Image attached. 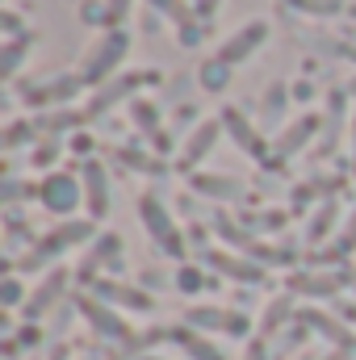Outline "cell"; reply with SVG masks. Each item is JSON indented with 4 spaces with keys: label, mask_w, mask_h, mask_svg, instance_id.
<instances>
[{
    "label": "cell",
    "mask_w": 356,
    "mask_h": 360,
    "mask_svg": "<svg viewBox=\"0 0 356 360\" xmlns=\"http://www.w3.org/2000/svg\"><path fill=\"white\" fill-rule=\"evenodd\" d=\"M319 360H348V352H340V348H331L327 356H319Z\"/></svg>",
    "instance_id": "44"
},
{
    "label": "cell",
    "mask_w": 356,
    "mask_h": 360,
    "mask_svg": "<svg viewBox=\"0 0 356 360\" xmlns=\"http://www.w3.org/2000/svg\"><path fill=\"white\" fill-rule=\"evenodd\" d=\"M265 42H268V21H248L243 30H235V34L222 42L218 59H222V63H231V68H239V63H248Z\"/></svg>",
    "instance_id": "13"
},
{
    "label": "cell",
    "mask_w": 356,
    "mask_h": 360,
    "mask_svg": "<svg viewBox=\"0 0 356 360\" xmlns=\"http://www.w3.org/2000/svg\"><path fill=\"white\" fill-rule=\"evenodd\" d=\"M214 276L218 272L201 269V264H180L177 276H172V285H177V293H184V297H197V293L214 289Z\"/></svg>",
    "instance_id": "24"
},
{
    "label": "cell",
    "mask_w": 356,
    "mask_h": 360,
    "mask_svg": "<svg viewBox=\"0 0 356 360\" xmlns=\"http://www.w3.org/2000/svg\"><path fill=\"white\" fill-rule=\"evenodd\" d=\"M80 21H84V25H109L105 0H84V4H80Z\"/></svg>",
    "instance_id": "36"
},
{
    "label": "cell",
    "mask_w": 356,
    "mask_h": 360,
    "mask_svg": "<svg viewBox=\"0 0 356 360\" xmlns=\"http://www.w3.org/2000/svg\"><path fill=\"white\" fill-rule=\"evenodd\" d=\"M184 327L201 331V335H231V340H252V314L235 310V306H218V302H201L184 310Z\"/></svg>",
    "instance_id": "3"
},
{
    "label": "cell",
    "mask_w": 356,
    "mask_h": 360,
    "mask_svg": "<svg viewBox=\"0 0 356 360\" xmlns=\"http://www.w3.org/2000/svg\"><path fill=\"white\" fill-rule=\"evenodd\" d=\"M76 310H80V319L89 323V331L96 340H105V344H113V348H139V335L130 331V323H126L113 306H105L101 297L80 293V297H76Z\"/></svg>",
    "instance_id": "4"
},
{
    "label": "cell",
    "mask_w": 356,
    "mask_h": 360,
    "mask_svg": "<svg viewBox=\"0 0 356 360\" xmlns=\"http://www.w3.org/2000/svg\"><path fill=\"white\" fill-rule=\"evenodd\" d=\"M72 151H80V155H89V151H92V139H84V134H80V139H72Z\"/></svg>",
    "instance_id": "43"
},
{
    "label": "cell",
    "mask_w": 356,
    "mask_h": 360,
    "mask_svg": "<svg viewBox=\"0 0 356 360\" xmlns=\"http://www.w3.org/2000/svg\"><path fill=\"white\" fill-rule=\"evenodd\" d=\"M80 89H84V76H51L46 84L25 89V101L30 105H68Z\"/></svg>",
    "instance_id": "19"
},
{
    "label": "cell",
    "mask_w": 356,
    "mask_h": 360,
    "mask_svg": "<svg viewBox=\"0 0 356 360\" xmlns=\"http://www.w3.org/2000/svg\"><path fill=\"white\" fill-rule=\"evenodd\" d=\"M34 42H38L34 34H21V38H8V42H4V51H0V76H4V80L17 76V68L25 63V55H30Z\"/></svg>",
    "instance_id": "26"
},
{
    "label": "cell",
    "mask_w": 356,
    "mask_h": 360,
    "mask_svg": "<svg viewBox=\"0 0 356 360\" xmlns=\"http://www.w3.org/2000/svg\"><path fill=\"white\" fill-rule=\"evenodd\" d=\"M38 201L55 218H72L84 205V180L76 176V172H46V176L38 180Z\"/></svg>",
    "instance_id": "6"
},
{
    "label": "cell",
    "mask_w": 356,
    "mask_h": 360,
    "mask_svg": "<svg viewBox=\"0 0 356 360\" xmlns=\"http://www.w3.org/2000/svg\"><path fill=\"white\" fill-rule=\"evenodd\" d=\"M336 222H340V201L336 197H323L319 201V210L310 214V222H306V243L314 248V243H323L331 231H336Z\"/></svg>",
    "instance_id": "23"
},
{
    "label": "cell",
    "mask_w": 356,
    "mask_h": 360,
    "mask_svg": "<svg viewBox=\"0 0 356 360\" xmlns=\"http://www.w3.org/2000/svg\"><path fill=\"white\" fill-rule=\"evenodd\" d=\"M218 134H222V122H201V126H193V134L184 139V151H180V168L193 172V168L218 147Z\"/></svg>",
    "instance_id": "18"
},
{
    "label": "cell",
    "mask_w": 356,
    "mask_h": 360,
    "mask_svg": "<svg viewBox=\"0 0 356 360\" xmlns=\"http://www.w3.org/2000/svg\"><path fill=\"white\" fill-rule=\"evenodd\" d=\"M298 323H302L306 331H319V335H323L327 344H336L340 352H352V348H356L352 327H348L344 319L327 314V310H314V306H306V310H298Z\"/></svg>",
    "instance_id": "12"
},
{
    "label": "cell",
    "mask_w": 356,
    "mask_h": 360,
    "mask_svg": "<svg viewBox=\"0 0 356 360\" xmlns=\"http://www.w3.org/2000/svg\"><path fill=\"white\" fill-rule=\"evenodd\" d=\"M117 264H122V239L117 235H101V239H92V252H89V260L80 264V276L96 281L101 269H117Z\"/></svg>",
    "instance_id": "21"
},
{
    "label": "cell",
    "mask_w": 356,
    "mask_h": 360,
    "mask_svg": "<svg viewBox=\"0 0 356 360\" xmlns=\"http://www.w3.org/2000/svg\"><path fill=\"white\" fill-rule=\"evenodd\" d=\"M80 180H84V205H89L92 218H105L109 214V172H105V164L101 160H84V168H80Z\"/></svg>",
    "instance_id": "16"
},
{
    "label": "cell",
    "mask_w": 356,
    "mask_h": 360,
    "mask_svg": "<svg viewBox=\"0 0 356 360\" xmlns=\"http://www.w3.org/2000/svg\"><path fill=\"white\" fill-rule=\"evenodd\" d=\"M231 76H235V68H231V63H222L218 55H214V59H205V63L197 68V84H201V92H227Z\"/></svg>",
    "instance_id": "27"
},
{
    "label": "cell",
    "mask_w": 356,
    "mask_h": 360,
    "mask_svg": "<svg viewBox=\"0 0 356 360\" xmlns=\"http://www.w3.org/2000/svg\"><path fill=\"white\" fill-rule=\"evenodd\" d=\"M126 55H130V34H126V30H105V34L89 46L84 63H80L84 84H92V89L109 84V80L117 76V68L126 63Z\"/></svg>",
    "instance_id": "2"
},
{
    "label": "cell",
    "mask_w": 356,
    "mask_h": 360,
    "mask_svg": "<svg viewBox=\"0 0 356 360\" xmlns=\"http://www.w3.org/2000/svg\"><path fill=\"white\" fill-rule=\"evenodd\" d=\"M122 164H130L134 172H147V176H164V172H168L155 155H147V151H139V147H134V151H130V147H122Z\"/></svg>",
    "instance_id": "32"
},
{
    "label": "cell",
    "mask_w": 356,
    "mask_h": 360,
    "mask_svg": "<svg viewBox=\"0 0 356 360\" xmlns=\"http://www.w3.org/2000/svg\"><path fill=\"white\" fill-rule=\"evenodd\" d=\"M201 38H205V21L201 17H193L189 25H180V46H197Z\"/></svg>",
    "instance_id": "38"
},
{
    "label": "cell",
    "mask_w": 356,
    "mask_h": 360,
    "mask_svg": "<svg viewBox=\"0 0 356 360\" xmlns=\"http://www.w3.org/2000/svg\"><path fill=\"white\" fill-rule=\"evenodd\" d=\"M84 243H92V222H84V218H63L59 226H51L46 235H38V243L30 252H21L17 264L25 272H42L46 264H55L59 256H68L72 248H84Z\"/></svg>",
    "instance_id": "1"
},
{
    "label": "cell",
    "mask_w": 356,
    "mask_h": 360,
    "mask_svg": "<svg viewBox=\"0 0 356 360\" xmlns=\"http://www.w3.org/2000/svg\"><path fill=\"white\" fill-rule=\"evenodd\" d=\"M344 285H356V272L348 269H302L289 276V289L293 293H302V297H310V302H323V297H336Z\"/></svg>",
    "instance_id": "8"
},
{
    "label": "cell",
    "mask_w": 356,
    "mask_h": 360,
    "mask_svg": "<svg viewBox=\"0 0 356 360\" xmlns=\"http://www.w3.org/2000/svg\"><path fill=\"white\" fill-rule=\"evenodd\" d=\"M38 134V126H34V117H25V122H13L8 130H4V151H17L25 139H34Z\"/></svg>",
    "instance_id": "34"
},
{
    "label": "cell",
    "mask_w": 356,
    "mask_h": 360,
    "mask_svg": "<svg viewBox=\"0 0 356 360\" xmlns=\"http://www.w3.org/2000/svg\"><path fill=\"white\" fill-rule=\"evenodd\" d=\"M319 130H323V122H319L314 113H302L298 122H289V126L272 139V155H276V160L298 155L302 147H310V143H314V134H319Z\"/></svg>",
    "instance_id": "14"
},
{
    "label": "cell",
    "mask_w": 356,
    "mask_h": 360,
    "mask_svg": "<svg viewBox=\"0 0 356 360\" xmlns=\"http://www.w3.org/2000/svg\"><path fill=\"white\" fill-rule=\"evenodd\" d=\"M218 122H222V130H227V134L235 139V147H239V151H248V155H256V160H265V151H268V147H265V134H260V130H256V126L248 122V113H243V109H235V105H227Z\"/></svg>",
    "instance_id": "15"
},
{
    "label": "cell",
    "mask_w": 356,
    "mask_h": 360,
    "mask_svg": "<svg viewBox=\"0 0 356 360\" xmlns=\"http://www.w3.org/2000/svg\"><path fill=\"white\" fill-rule=\"evenodd\" d=\"M92 297H101L113 310H134V314H151L155 310V293L130 281H113V276H96L92 281Z\"/></svg>",
    "instance_id": "7"
},
{
    "label": "cell",
    "mask_w": 356,
    "mask_h": 360,
    "mask_svg": "<svg viewBox=\"0 0 356 360\" xmlns=\"http://www.w3.org/2000/svg\"><path fill=\"white\" fill-rule=\"evenodd\" d=\"M139 218H143V231L151 235V243H155L160 252H168L172 260L184 256V248H189V243H184V235H180L172 210H168L155 193H143V197H139Z\"/></svg>",
    "instance_id": "5"
},
{
    "label": "cell",
    "mask_w": 356,
    "mask_h": 360,
    "mask_svg": "<svg viewBox=\"0 0 356 360\" xmlns=\"http://www.w3.org/2000/svg\"><path fill=\"white\" fill-rule=\"evenodd\" d=\"M130 122H134V130H143V134H160V105L155 101H147V96H134L130 101Z\"/></svg>",
    "instance_id": "28"
},
{
    "label": "cell",
    "mask_w": 356,
    "mask_h": 360,
    "mask_svg": "<svg viewBox=\"0 0 356 360\" xmlns=\"http://www.w3.org/2000/svg\"><path fill=\"white\" fill-rule=\"evenodd\" d=\"M201 264L235 285H260L265 281V264L248 260V256H235V252H222V248H205L201 252Z\"/></svg>",
    "instance_id": "11"
},
{
    "label": "cell",
    "mask_w": 356,
    "mask_h": 360,
    "mask_svg": "<svg viewBox=\"0 0 356 360\" xmlns=\"http://www.w3.org/2000/svg\"><path fill=\"white\" fill-rule=\"evenodd\" d=\"M68 281H72V272L68 269H46L42 272V281L30 289V302H25V323H38V319H46L59 302H63V293H68Z\"/></svg>",
    "instance_id": "9"
},
{
    "label": "cell",
    "mask_w": 356,
    "mask_h": 360,
    "mask_svg": "<svg viewBox=\"0 0 356 360\" xmlns=\"http://www.w3.org/2000/svg\"><path fill=\"white\" fill-rule=\"evenodd\" d=\"M348 92H352V96H356V76H352V80H348Z\"/></svg>",
    "instance_id": "45"
},
{
    "label": "cell",
    "mask_w": 356,
    "mask_h": 360,
    "mask_svg": "<svg viewBox=\"0 0 356 360\" xmlns=\"http://www.w3.org/2000/svg\"><path fill=\"white\" fill-rule=\"evenodd\" d=\"M356 252V214L344 222V231L336 235V243H331V252H327V264H336V260H348Z\"/></svg>",
    "instance_id": "31"
},
{
    "label": "cell",
    "mask_w": 356,
    "mask_h": 360,
    "mask_svg": "<svg viewBox=\"0 0 356 360\" xmlns=\"http://www.w3.org/2000/svg\"><path fill=\"white\" fill-rule=\"evenodd\" d=\"M239 360H268V340L252 335V340L243 344V356H239Z\"/></svg>",
    "instance_id": "40"
},
{
    "label": "cell",
    "mask_w": 356,
    "mask_h": 360,
    "mask_svg": "<svg viewBox=\"0 0 356 360\" xmlns=\"http://www.w3.org/2000/svg\"><path fill=\"white\" fill-rule=\"evenodd\" d=\"M285 4L306 17H340L344 13V0H285Z\"/></svg>",
    "instance_id": "30"
},
{
    "label": "cell",
    "mask_w": 356,
    "mask_h": 360,
    "mask_svg": "<svg viewBox=\"0 0 356 360\" xmlns=\"http://www.w3.org/2000/svg\"><path fill=\"white\" fill-rule=\"evenodd\" d=\"M13 335H17V348H38L42 344V327L38 323H21Z\"/></svg>",
    "instance_id": "37"
},
{
    "label": "cell",
    "mask_w": 356,
    "mask_h": 360,
    "mask_svg": "<svg viewBox=\"0 0 356 360\" xmlns=\"http://www.w3.org/2000/svg\"><path fill=\"white\" fill-rule=\"evenodd\" d=\"M289 323H298V310H293V297L289 293H281V297H272L265 306V314H260V340H276V335H285V327Z\"/></svg>",
    "instance_id": "22"
},
{
    "label": "cell",
    "mask_w": 356,
    "mask_h": 360,
    "mask_svg": "<svg viewBox=\"0 0 356 360\" xmlns=\"http://www.w3.org/2000/svg\"><path fill=\"white\" fill-rule=\"evenodd\" d=\"M151 8L160 13V17H168V21H177V25H189L197 13L184 4V0H151Z\"/></svg>",
    "instance_id": "33"
},
{
    "label": "cell",
    "mask_w": 356,
    "mask_h": 360,
    "mask_svg": "<svg viewBox=\"0 0 356 360\" xmlns=\"http://www.w3.org/2000/svg\"><path fill=\"white\" fill-rule=\"evenodd\" d=\"M218 4H222V0H193V13H197L201 21H210V17L218 13Z\"/></svg>",
    "instance_id": "42"
},
{
    "label": "cell",
    "mask_w": 356,
    "mask_h": 360,
    "mask_svg": "<svg viewBox=\"0 0 356 360\" xmlns=\"http://www.w3.org/2000/svg\"><path fill=\"white\" fill-rule=\"evenodd\" d=\"M59 151H63V147H59V139H51V134H46V139L38 143V151H30V164H34V168H51V164L59 160Z\"/></svg>",
    "instance_id": "35"
},
{
    "label": "cell",
    "mask_w": 356,
    "mask_h": 360,
    "mask_svg": "<svg viewBox=\"0 0 356 360\" xmlns=\"http://www.w3.org/2000/svg\"><path fill=\"white\" fill-rule=\"evenodd\" d=\"M105 8H109V25L117 30L126 17H130V8H134V0H105Z\"/></svg>",
    "instance_id": "39"
},
{
    "label": "cell",
    "mask_w": 356,
    "mask_h": 360,
    "mask_svg": "<svg viewBox=\"0 0 356 360\" xmlns=\"http://www.w3.org/2000/svg\"><path fill=\"white\" fill-rule=\"evenodd\" d=\"M0 25H4V38H21L25 30H21V17L13 13V8H4V17H0Z\"/></svg>",
    "instance_id": "41"
},
{
    "label": "cell",
    "mask_w": 356,
    "mask_h": 360,
    "mask_svg": "<svg viewBox=\"0 0 356 360\" xmlns=\"http://www.w3.org/2000/svg\"><path fill=\"white\" fill-rule=\"evenodd\" d=\"M285 105H289V89L281 84V80H272L260 96V122H265V130L272 126H281V113H285Z\"/></svg>",
    "instance_id": "25"
},
{
    "label": "cell",
    "mask_w": 356,
    "mask_h": 360,
    "mask_svg": "<svg viewBox=\"0 0 356 360\" xmlns=\"http://www.w3.org/2000/svg\"><path fill=\"white\" fill-rule=\"evenodd\" d=\"M25 302H30V293H25V281L8 272V276L0 281V306H4V310H25Z\"/></svg>",
    "instance_id": "29"
},
{
    "label": "cell",
    "mask_w": 356,
    "mask_h": 360,
    "mask_svg": "<svg viewBox=\"0 0 356 360\" xmlns=\"http://www.w3.org/2000/svg\"><path fill=\"white\" fill-rule=\"evenodd\" d=\"M143 84H155V72H134V76H113L109 84H101V89L92 92V101L84 105V117H101V113H109L117 101H134V92L143 89Z\"/></svg>",
    "instance_id": "10"
},
{
    "label": "cell",
    "mask_w": 356,
    "mask_h": 360,
    "mask_svg": "<svg viewBox=\"0 0 356 360\" xmlns=\"http://www.w3.org/2000/svg\"><path fill=\"white\" fill-rule=\"evenodd\" d=\"M352 151H356V122H352ZM352 164H356V160H352Z\"/></svg>",
    "instance_id": "46"
},
{
    "label": "cell",
    "mask_w": 356,
    "mask_h": 360,
    "mask_svg": "<svg viewBox=\"0 0 356 360\" xmlns=\"http://www.w3.org/2000/svg\"><path fill=\"white\" fill-rule=\"evenodd\" d=\"M84 360H96V356H84Z\"/></svg>",
    "instance_id": "47"
},
{
    "label": "cell",
    "mask_w": 356,
    "mask_h": 360,
    "mask_svg": "<svg viewBox=\"0 0 356 360\" xmlns=\"http://www.w3.org/2000/svg\"><path fill=\"white\" fill-rule=\"evenodd\" d=\"M168 344H177L180 352L189 360H227V352L214 344V335H201V331H193V327H168Z\"/></svg>",
    "instance_id": "17"
},
{
    "label": "cell",
    "mask_w": 356,
    "mask_h": 360,
    "mask_svg": "<svg viewBox=\"0 0 356 360\" xmlns=\"http://www.w3.org/2000/svg\"><path fill=\"white\" fill-rule=\"evenodd\" d=\"M189 188L201 193L205 201H239L243 197V184L235 176H222V172H193L189 176Z\"/></svg>",
    "instance_id": "20"
}]
</instances>
